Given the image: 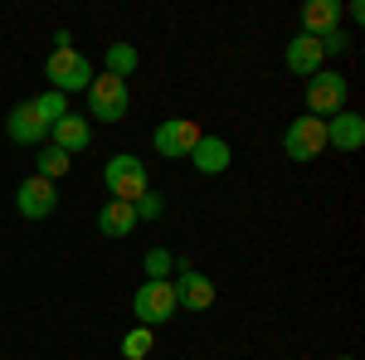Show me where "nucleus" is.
Here are the masks:
<instances>
[{
    "label": "nucleus",
    "mask_w": 365,
    "mask_h": 360,
    "mask_svg": "<svg viewBox=\"0 0 365 360\" xmlns=\"http://www.w3.org/2000/svg\"><path fill=\"white\" fill-rule=\"evenodd\" d=\"M146 273H151V282H170V273H175V258H170L166 249H151V253H146Z\"/></svg>",
    "instance_id": "21"
},
{
    "label": "nucleus",
    "mask_w": 365,
    "mask_h": 360,
    "mask_svg": "<svg viewBox=\"0 0 365 360\" xmlns=\"http://www.w3.org/2000/svg\"><path fill=\"white\" fill-rule=\"evenodd\" d=\"M88 117H103V122H122L127 117V108H132V93H127V83L122 78H113V73H98L93 83H88Z\"/></svg>",
    "instance_id": "5"
},
{
    "label": "nucleus",
    "mask_w": 365,
    "mask_h": 360,
    "mask_svg": "<svg viewBox=\"0 0 365 360\" xmlns=\"http://www.w3.org/2000/svg\"><path fill=\"white\" fill-rule=\"evenodd\" d=\"M346 78H341L336 68H322V73H312L307 78V117H336L341 108H346Z\"/></svg>",
    "instance_id": "7"
},
{
    "label": "nucleus",
    "mask_w": 365,
    "mask_h": 360,
    "mask_svg": "<svg viewBox=\"0 0 365 360\" xmlns=\"http://www.w3.org/2000/svg\"><path fill=\"white\" fill-rule=\"evenodd\" d=\"M141 68V54H137V44H127V39H117V44H108L103 49V73H113V78H132Z\"/></svg>",
    "instance_id": "17"
},
{
    "label": "nucleus",
    "mask_w": 365,
    "mask_h": 360,
    "mask_svg": "<svg viewBox=\"0 0 365 360\" xmlns=\"http://www.w3.org/2000/svg\"><path fill=\"white\" fill-rule=\"evenodd\" d=\"M146 351H151V326H132L122 336V356L127 360H146Z\"/></svg>",
    "instance_id": "20"
},
{
    "label": "nucleus",
    "mask_w": 365,
    "mask_h": 360,
    "mask_svg": "<svg viewBox=\"0 0 365 360\" xmlns=\"http://www.w3.org/2000/svg\"><path fill=\"white\" fill-rule=\"evenodd\" d=\"M282 63H287V73H297V78H312V73H322V44L312 39V34H297V39H287V54H282Z\"/></svg>",
    "instance_id": "13"
},
{
    "label": "nucleus",
    "mask_w": 365,
    "mask_h": 360,
    "mask_svg": "<svg viewBox=\"0 0 365 360\" xmlns=\"http://www.w3.org/2000/svg\"><path fill=\"white\" fill-rule=\"evenodd\" d=\"M327 146L336 151H361L365 146V117L351 108H341L336 117H327Z\"/></svg>",
    "instance_id": "11"
},
{
    "label": "nucleus",
    "mask_w": 365,
    "mask_h": 360,
    "mask_svg": "<svg viewBox=\"0 0 365 360\" xmlns=\"http://www.w3.org/2000/svg\"><path fill=\"white\" fill-rule=\"evenodd\" d=\"M336 360H356V356H336Z\"/></svg>",
    "instance_id": "24"
},
{
    "label": "nucleus",
    "mask_w": 365,
    "mask_h": 360,
    "mask_svg": "<svg viewBox=\"0 0 365 360\" xmlns=\"http://www.w3.org/2000/svg\"><path fill=\"white\" fill-rule=\"evenodd\" d=\"M317 44H322V58H327V54H346V49H351L346 29H336V34H327V39H317Z\"/></svg>",
    "instance_id": "23"
},
{
    "label": "nucleus",
    "mask_w": 365,
    "mask_h": 360,
    "mask_svg": "<svg viewBox=\"0 0 365 360\" xmlns=\"http://www.w3.org/2000/svg\"><path fill=\"white\" fill-rule=\"evenodd\" d=\"M132 312H137V326H161V322H170L175 312H180V302H175V282H141L137 292H132Z\"/></svg>",
    "instance_id": "4"
},
{
    "label": "nucleus",
    "mask_w": 365,
    "mask_h": 360,
    "mask_svg": "<svg viewBox=\"0 0 365 360\" xmlns=\"http://www.w3.org/2000/svg\"><path fill=\"white\" fill-rule=\"evenodd\" d=\"M44 78H49V88H54V93H63V98H68V93H88V83L98 78V68H93V63H88V58L68 44V49H54V54H49Z\"/></svg>",
    "instance_id": "2"
},
{
    "label": "nucleus",
    "mask_w": 365,
    "mask_h": 360,
    "mask_svg": "<svg viewBox=\"0 0 365 360\" xmlns=\"http://www.w3.org/2000/svg\"><path fill=\"white\" fill-rule=\"evenodd\" d=\"M15 210H20L25 220H49V215L58 210L54 180H44V175H25L20 190H15Z\"/></svg>",
    "instance_id": "8"
},
{
    "label": "nucleus",
    "mask_w": 365,
    "mask_h": 360,
    "mask_svg": "<svg viewBox=\"0 0 365 360\" xmlns=\"http://www.w3.org/2000/svg\"><path fill=\"white\" fill-rule=\"evenodd\" d=\"M205 137L200 132L195 117H166L156 132H151V146H156V156H166V161H180V156H190L195 151V141Z\"/></svg>",
    "instance_id": "6"
},
{
    "label": "nucleus",
    "mask_w": 365,
    "mask_h": 360,
    "mask_svg": "<svg viewBox=\"0 0 365 360\" xmlns=\"http://www.w3.org/2000/svg\"><path fill=\"white\" fill-rule=\"evenodd\" d=\"M161 215H166V200H161V195H141L137 200V220H161Z\"/></svg>",
    "instance_id": "22"
},
{
    "label": "nucleus",
    "mask_w": 365,
    "mask_h": 360,
    "mask_svg": "<svg viewBox=\"0 0 365 360\" xmlns=\"http://www.w3.org/2000/svg\"><path fill=\"white\" fill-rule=\"evenodd\" d=\"M29 103H34V112H39L49 127H54L58 117H68V98H63V93H54V88H49V93H39V98H29Z\"/></svg>",
    "instance_id": "19"
},
{
    "label": "nucleus",
    "mask_w": 365,
    "mask_h": 360,
    "mask_svg": "<svg viewBox=\"0 0 365 360\" xmlns=\"http://www.w3.org/2000/svg\"><path fill=\"white\" fill-rule=\"evenodd\" d=\"M49 137H54L49 146H58L63 156H78V151H88V141H93V122L68 112V117H58L54 127H49Z\"/></svg>",
    "instance_id": "12"
},
{
    "label": "nucleus",
    "mask_w": 365,
    "mask_h": 360,
    "mask_svg": "<svg viewBox=\"0 0 365 360\" xmlns=\"http://www.w3.org/2000/svg\"><path fill=\"white\" fill-rule=\"evenodd\" d=\"M341 29V0H307L302 5V34L312 39H327Z\"/></svg>",
    "instance_id": "14"
},
{
    "label": "nucleus",
    "mask_w": 365,
    "mask_h": 360,
    "mask_svg": "<svg viewBox=\"0 0 365 360\" xmlns=\"http://www.w3.org/2000/svg\"><path fill=\"white\" fill-rule=\"evenodd\" d=\"M103 185H108V195L113 200H122V205H137L141 195L151 190V170L141 166V156H113L108 166H103Z\"/></svg>",
    "instance_id": "1"
},
{
    "label": "nucleus",
    "mask_w": 365,
    "mask_h": 360,
    "mask_svg": "<svg viewBox=\"0 0 365 360\" xmlns=\"http://www.w3.org/2000/svg\"><path fill=\"white\" fill-rule=\"evenodd\" d=\"M68 166H73V156H63L58 146H39V156H34V175H44V180L68 175Z\"/></svg>",
    "instance_id": "18"
},
{
    "label": "nucleus",
    "mask_w": 365,
    "mask_h": 360,
    "mask_svg": "<svg viewBox=\"0 0 365 360\" xmlns=\"http://www.w3.org/2000/svg\"><path fill=\"white\" fill-rule=\"evenodd\" d=\"M322 151H327V122L322 117H292L287 132H282V156L297 161V166H307Z\"/></svg>",
    "instance_id": "3"
},
{
    "label": "nucleus",
    "mask_w": 365,
    "mask_h": 360,
    "mask_svg": "<svg viewBox=\"0 0 365 360\" xmlns=\"http://www.w3.org/2000/svg\"><path fill=\"white\" fill-rule=\"evenodd\" d=\"M5 137L15 141V146H44V137H49V122L34 112V103H15L10 108V117H5Z\"/></svg>",
    "instance_id": "9"
},
{
    "label": "nucleus",
    "mask_w": 365,
    "mask_h": 360,
    "mask_svg": "<svg viewBox=\"0 0 365 360\" xmlns=\"http://www.w3.org/2000/svg\"><path fill=\"white\" fill-rule=\"evenodd\" d=\"M137 205H122V200H108L103 210H98V229L108 234V239H127L132 229H137Z\"/></svg>",
    "instance_id": "16"
},
{
    "label": "nucleus",
    "mask_w": 365,
    "mask_h": 360,
    "mask_svg": "<svg viewBox=\"0 0 365 360\" xmlns=\"http://www.w3.org/2000/svg\"><path fill=\"white\" fill-rule=\"evenodd\" d=\"M229 161H234V151H229L225 137H200L195 151H190V166H195L200 175H225Z\"/></svg>",
    "instance_id": "15"
},
{
    "label": "nucleus",
    "mask_w": 365,
    "mask_h": 360,
    "mask_svg": "<svg viewBox=\"0 0 365 360\" xmlns=\"http://www.w3.org/2000/svg\"><path fill=\"white\" fill-rule=\"evenodd\" d=\"M175 273H180V282H175L180 312H210V307H215V282H210L205 273H190L185 263H175Z\"/></svg>",
    "instance_id": "10"
}]
</instances>
